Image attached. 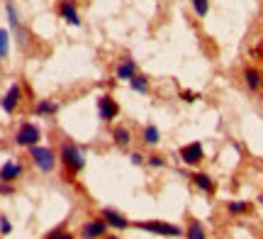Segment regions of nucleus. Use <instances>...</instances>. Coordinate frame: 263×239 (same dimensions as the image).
<instances>
[{
  "label": "nucleus",
  "instance_id": "1",
  "mask_svg": "<svg viewBox=\"0 0 263 239\" xmlns=\"http://www.w3.org/2000/svg\"><path fill=\"white\" fill-rule=\"evenodd\" d=\"M139 230L151 232V234H161V237H178L180 230L176 225L168 222H139Z\"/></svg>",
  "mask_w": 263,
  "mask_h": 239
},
{
  "label": "nucleus",
  "instance_id": "2",
  "mask_svg": "<svg viewBox=\"0 0 263 239\" xmlns=\"http://www.w3.org/2000/svg\"><path fill=\"white\" fill-rule=\"evenodd\" d=\"M15 139H17L20 146H34V144H37V139H39V127H34V124H29V122L22 124Z\"/></svg>",
  "mask_w": 263,
  "mask_h": 239
},
{
  "label": "nucleus",
  "instance_id": "3",
  "mask_svg": "<svg viewBox=\"0 0 263 239\" xmlns=\"http://www.w3.org/2000/svg\"><path fill=\"white\" fill-rule=\"evenodd\" d=\"M32 159L42 171H51L54 169V154L44 149V146H32Z\"/></svg>",
  "mask_w": 263,
  "mask_h": 239
},
{
  "label": "nucleus",
  "instance_id": "4",
  "mask_svg": "<svg viewBox=\"0 0 263 239\" xmlns=\"http://www.w3.org/2000/svg\"><path fill=\"white\" fill-rule=\"evenodd\" d=\"M61 154H64V161L68 163V166H73L76 171H81V169L85 166L83 156H81V152L76 149L73 144H64V149H61Z\"/></svg>",
  "mask_w": 263,
  "mask_h": 239
},
{
  "label": "nucleus",
  "instance_id": "5",
  "mask_svg": "<svg viewBox=\"0 0 263 239\" xmlns=\"http://www.w3.org/2000/svg\"><path fill=\"white\" fill-rule=\"evenodd\" d=\"M180 156H183V161L185 163H197L200 159H202V146H200L197 142H193V144H188V146L180 149Z\"/></svg>",
  "mask_w": 263,
  "mask_h": 239
},
{
  "label": "nucleus",
  "instance_id": "6",
  "mask_svg": "<svg viewBox=\"0 0 263 239\" xmlns=\"http://www.w3.org/2000/svg\"><path fill=\"white\" fill-rule=\"evenodd\" d=\"M98 107H100V117H103V120H107V122L117 115V105H115L112 98H107V96L100 98V105H98Z\"/></svg>",
  "mask_w": 263,
  "mask_h": 239
},
{
  "label": "nucleus",
  "instance_id": "7",
  "mask_svg": "<svg viewBox=\"0 0 263 239\" xmlns=\"http://www.w3.org/2000/svg\"><path fill=\"white\" fill-rule=\"evenodd\" d=\"M103 215H105V222H107V225H112L115 230H127V227H129V222L124 220L120 212H115V210H103Z\"/></svg>",
  "mask_w": 263,
  "mask_h": 239
},
{
  "label": "nucleus",
  "instance_id": "8",
  "mask_svg": "<svg viewBox=\"0 0 263 239\" xmlns=\"http://www.w3.org/2000/svg\"><path fill=\"white\" fill-rule=\"evenodd\" d=\"M17 100H20V88L12 86L8 90V96L3 98V110H5V113H12V110H15V105H17Z\"/></svg>",
  "mask_w": 263,
  "mask_h": 239
},
{
  "label": "nucleus",
  "instance_id": "9",
  "mask_svg": "<svg viewBox=\"0 0 263 239\" xmlns=\"http://www.w3.org/2000/svg\"><path fill=\"white\" fill-rule=\"evenodd\" d=\"M117 76L122 78V81H129L132 76H137V64L132 61V59H124L120 68H117Z\"/></svg>",
  "mask_w": 263,
  "mask_h": 239
},
{
  "label": "nucleus",
  "instance_id": "10",
  "mask_svg": "<svg viewBox=\"0 0 263 239\" xmlns=\"http://www.w3.org/2000/svg\"><path fill=\"white\" fill-rule=\"evenodd\" d=\"M20 171H22V169H20V163L8 161L3 169H0V178H3V181H15V178L20 176Z\"/></svg>",
  "mask_w": 263,
  "mask_h": 239
},
{
  "label": "nucleus",
  "instance_id": "11",
  "mask_svg": "<svg viewBox=\"0 0 263 239\" xmlns=\"http://www.w3.org/2000/svg\"><path fill=\"white\" fill-rule=\"evenodd\" d=\"M61 15L66 17V22H68V25H76V27L81 25V17H78V12H76V8L71 5V3H68V0H66L64 5H61Z\"/></svg>",
  "mask_w": 263,
  "mask_h": 239
},
{
  "label": "nucleus",
  "instance_id": "12",
  "mask_svg": "<svg viewBox=\"0 0 263 239\" xmlns=\"http://www.w3.org/2000/svg\"><path fill=\"white\" fill-rule=\"evenodd\" d=\"M105 232V225L103 222H88L83 227V237L85 239H93V237H98V234H103Z\"/></svg>",
  "mask_w": 263,
  "mask_h": 239
},
{
  "label": "nucleus",
  "instance_id": "13",
  "mask_svg": "<svg viewBox=\"0 0 263 239\" xmlns=\"http://www.w3.org/2000/svg\"><path fill=\"white\" fill-rule=\"evenodd\" d=\"M129 86H132V90H139V93H144L146 88H149V81L144 76H132L129 78Z\"/></svg>",
  "mask_w": 263,
  "mask_h": 239
},
{
  "label": "nucleus",
  "instance_id": "14",
  "mask_svg": "<svg viewBox=\"0 0 263 239\" xmlns=\"http://www.w3.org/2000/svg\"><path fill=\"white\" fill-rule=\"evenodd\" d=\"M144 139H146L149 144H156L159 142V130H156L154 124H149V127L144 130Z\"/></svg>",
  "mask_w": 263,
  "mask_h": 239
},
{
  "label": "nucleus",
  "instance_id": "15",
  "mask_svg": "<svg viewBox=\"0 0 263 239\" xmlns=\"http://www.w3.org/2000/svg\"><path fill=\"white\" fill-rule=\"evenodd\" d=\"M188 239H205V232H202V227L197 222H193L188 227Z\"/></svg>",
  "mask_w": 263,
  "mask_h": 239
},
{
  "label": "nucleus",
  "instance_id": "16",
  "mask_svg": "<svg viewBox=\"0 0 263 239\" xmlns=\"http://www.w3.org/2000/svg\"><path fill=\"white\" fill-rule=\"evenodd\" d=\"M57 110H59L57 103H47V100L37 105V113H39V115H49V113H57Z\"/></svg>",
  "mask_w": 263,
  "mask_h": 239
},
{
  "label": "nucleus",
  "instance_id": "17",
  "mask_svg": "<svg viewBox=\"0 0 263 239\" xmlns=\"http://www.w3.org/2000/svg\"><path fill=\"white\" fill-rule=\"evenodd\" d=\"M195 183L200 186V188H202V191H212V181L207 178L205 173H197V176H195Z\"/></svg>",
  "mask_w": 263,
  "mask_h": 239
},
{
  "label": "nucleus",
  "instance_id": "18",
  "mask_svg": "<svg viewBox=\"0 0 263 239\" xmlns=\"http://www.w3.org/2000/svg\"><path fill=\"white\" fill-rule=\"evenodd\" d=\"M246 83H249V88H258L261 86V76L256 71H246Z\"/></svg>",
  "mask_w": 263,
  "mask_h": 239
},
{
  "label": "nucleus",
  "instance_id": "19",
  "mask_svg": "<svg viewBox=\"0 0 263 239\" xmlns=\"http://www.w3.org/2000/svg\"><path fill=\"white\" fill-rule=\"evenodd\" d=\"M193 8H195V12L200 15V17H205L210 5H207V0H193Z\"/></svg>",
  "mask_w": 263,
  "mask_h": 239
},
{
  "label": "nucleus",
  "instance_id": "20",
  "mask_svg": "<svg viewBox=\"0 0 263 239\" xmlns=\"http://www.w3.org/2000/svg\"><path fill=\"white\" fill-rule=\"evenodd\" d=\"M115 139H117V144H127L129 142V132L124 127H120V130H115Z\"/></svg>",
  "mask_w": 263,
  "mask_h": 239
},
{
  "label": "nucleus",
  "instance_id": "21",
  "mask_svg": "<svg viewBox=\"0 0 263 239\" xmlns=\"http://www.w3.org/2000/svg\"><path fill=\"white\" fill-rule=\"evenodd\" d=\"M5 54H8V32L0 29V57H5Z\"/></svg>",
  "mask_w": 263,
  "mask_h": 239
},
{
  "label": "nucleus",
  "instance_id": "22",
  "mask_svg": "<svg viewBox=\"0 0 263 239\" xmlns=\"http://www.w3.org/2000/svg\"><path fill=\"white\" fill-rule=\"evenodd\" d=\"M8 17H10V25L17 29L20 27V20H17V12H15V8H12V5H8Z\"/></svg>",
  "mask_w": 263,
  "mask_h": 239
},
{
  "label": "nucleus",
  "instance_id": "23",
  "mask_svg": "<svg viewBox=\"0 0 263 239\" xmlns=\"http://www.w3.org/2000/svg\"><path fill=\"white\" fill-rule=\"evenodd\" d=\"M249 210V205H246V203H229V212H246Z\"/></svg>",
  "mask_w": 263,
  "mask_h": 239
},
{
  "label": "nucleus",
  "instance_id": "24",
  "mask_svg": "<svg viewBox=\"0 0 263 239\" xmlns=\"http://www.w3.org/2000/svg\"><path fill=\"white\" fill-rule=\"evenodd\" d=\"M0 230H3V234H10V222H8V217H0Z\"/></svg>",
  "mask_w": 263,
  "mask_h": 239
},
{
  "label": "nucleus",
  "instance_id": "25",
  "mask_svg": "<svg viewBox=\"0 0 263 239\" xmlns=\"http://www.w3.org/2000/svg\"><path fill=\"white\" fill-rule=\"evenodd\" d=\"M132 161H134V163H141V154H132Z\"/></svg>",
  "mask_w": 263,
  "mask_h": 239
},
{
  "label": "nucleus",
  "instance_id": "26",
  "mask_svg": "<svg viewBox=\"0 0 263 239\" xmlns=\"http://www.w3.org/2000/svg\"><path fill=\"white\" fill-rule=\"evenodd\" d=\"M151 166H163V161H161V159H151Z\"/></svg>",
  "mask_w": 263,
  "mask_h": 239
},
{
  "label": "nucleus",
  "instance_id": "27",
  "mask_svg": "<svg viewBox=\"0 0 263 239\" xmlns=\"http://www.w3.org/2000/svg\"><path fill=\"white\" fill-rule=\"evenodd\" d=\"M57 239H73L71 234H57Z\"/></svg>",
  "mask_w": 263,
  "mask_h": 239
},
{
  "label": "nucleus",
  "instance_id": "28",
  "mask_svg": "<svg viewBox=\"0 0 263 239\" xmlns=\"http://www.w3.org/2000/svg\"><path fill=\"white\" fill-rule=\"evenodd\" d=\"M261 203H263V195H261Z\"/></svg>",
  "mask_w": 263,
  "mask_h": 239
},
{
  "label": "nucleus",
  "instance_id": "29",
  "mask_svg": "<svg viewBox=\"0 0 263 239\" xmlns=\"http://www.w3.org/2000/svg\"><path fill=\"white\" fill-rule=\"evenodd\" d=\"M112 239H115V237H112Z\"/></svg>",
  "mask_w": 263,
  "mask_h": 239
}]
</instances>
